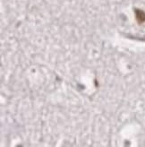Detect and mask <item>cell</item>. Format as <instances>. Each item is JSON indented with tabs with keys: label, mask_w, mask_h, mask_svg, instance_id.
Instances as JSON below:
<instances>
[{
	"label": "cell",
	"mask_w": 145,
	"mask_h": 147,
	"mask_svg": "<svg viewBox=\"0 0 145 147\" xmlns=\"http://www.w3.org/2000/svg\"><path fill=\"white\" fill-rule=\"evenodd\" d=\"M136 14V19L139 23H143L145 22V13L141 11V10H136L135 12Z\"/></svg>",
	"instance_id": "1"
}]
</instances>
